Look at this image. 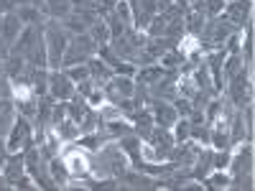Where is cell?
Instances as JSON below:
<instances>
[{"label": "cell", "instance_id": "ac0fdd59", "mask_svg": "<svg viewBox=\"0 0 255 191\" xmlns=\"http://www.w3.org/2000/svg\"><path fill=\"white\" fill-rule=\"evenodd\" d=\"M72 13V0H44V15L49 20H64Z\"/></svg>", "mask_w": 255, "mask_h": 191}, {"label": "cell", "instance_id": "ba28073f", "mask_svg": "<svg viewBox=\"0 0 255 191\" xmlns=\"http://www.w3.org/2000/svg\"><path fill=\"white\" fill-rule=\"evenodd\" d=\"M77 95V84L67 77L64 69H49V97L56 102H67Z\"/></svg>", "mask_w": 255, "mask_h": 191}, {"label": "cell", "instance_id": "7402d4cb", "mask_svg": "<svg viewBox=\"0 0 255 191\" xmlns=\"http://www.w3.org/2000/svg\"><path fill=\"white\" fill-rule=\"evenodd\" d=\"M118 148L128 156V161L130 158H138L140 156V148H143V140L135 135V133H128V135H123V138H118Z\"/></svg>", "mask_w": 255, "mask_h": 191}, {"label": "cell", "instance_id": "d6a6232c", "mask_svg": "<svg viewBox=\"0 0 255 191\" xmlns=\"http://www.w3.org/2000/svg\"><path fill=\"white\" fill-rule=\"evenodd\" d=\"M189 130H191V122H189V117H179V120L174 122V127H171L174 140H176V143L189 140Z\"/></svg>", "mask_w": 255, "mask_h": 191}, {"label": "cell", "instance_id": "74e56055", "mask_svg": "<svg viewBox=\"0 0 255 191\" xmlns=\"http://www.w3.org/2000/svg\"><path fill=\"white\" fill-rule=\"evenodd\" d=\"M0 99H13V84L5 72H0Z\"/></svg>", "mask_w": 255, "mask_h": 191}, {"label": "cell", "instance_id": "f35d334b", "mask_svg": "<svg viewBox=\"0 0 255 191\" xmlns=\"http://www.w3.org/2000/svg\"><path fill=\"white\" fill-rule=\"evenodd\" d=\"M72 10H97V0H72Z\"/></svg>", "mask_w": 255, "mask_h": 191}, {"label": "cell", "instance_id": "484cf974", "mask_svg": "<svg viewBox=\"0 0 255 191\" xmlns=\"http://www.w3.org/2000/svg\"><path fill=\"white\" fill-rule=\"evenodd\" d=\"M79 148H84V151H102V143H108L105 140V135L100 133V130H95V133H82L77 140H74Z\"/></svg>", "mask_w": 255, "mask_h": 191}, {"label": "cell", "instance_id": "7c38bea8", "mask_svg": "<svg viewBox=\"0 0 255 191\" xmlns=\"http://www.w3.org/2000/svg\"><path fill=\"white\" fill-rule=\"evenodd\" d=\"M230 176H238V174H250L253 171V140H243L238 153L230 156Z\"/></svg>", "mask_w": 255, "mask_h": 191}, {"label": "cell", "instance_id": "9c48e42d", "mask_svg": "<svg viewBox=\"0 0 255 191\" xmlns=\"http://www.w3.org/2000/svg\"><path fill=\"white\" fill-rule=\"evenodd\" d=\"M145 143L151 145V151H153V158L156 161H163L168 158V153H171V148H174V133H171V127H161V125H153V130L151 135L145 138Z\"/></svg>", "mask_w": 255, "mask_h": 191}, {"label": "cell", "instance_id": "f546056e", "mask_svg": "<svg viewBox=\"0 0 255 191\" xmlns=\"http://www.w3.org/2000/svg\"><path fill=\"white\" fill-rule=\"evenodd\" d=\"M87 33L92 36V41H95L97 46H108L110 44V28H108V23H105V18L97 20V23H92Z\"/></svg>", "mask_w": 255, "mask_h": 191}, {"label": "cell", "instance_id": "5b68a950", "mask_svg": "<svg viewBox=\"0 0 255 191\" xmlns=\"http://www.w3.org/2000/svg\"><path fill=\"white\" fill-rule=\"evenodd\" d=\"M235 31L227 20H225V15L220 13V15H215V18H207L204 20V28H202V33L197 36L199 41H202V49H207V51H215V49H222V44L230 38V33Z\"/></svg>", "mask_w": 255, "mask_h": 191}, {"label": "cell", "instance_id": "6da1fadb", "mask_svg": "<svg viewBox=\"0 0 255 191\" xmlns=\"http://www.w3.org/2000/svg\"><path fill=\"white\" fill-rule=\"evenodd\" d=\"M44 41H46V59H49V69L61 67V56L69 46V33L61 28L59 20H46L44 23Z\"/></svg>", "mask_w": 255, "mask_h": 191}, {"label": "cell", "instance_id": "83f0119b", "mask_svg": "<svg viewBox=\"0 0 255 191\" xmlns=\"http://www.w3.org/2000/svg\"><path fill=\"white\" fill-rule=\"evenodd\" d=\"M191 8L199 10L204 18H215V15H220V13H222L225 0H194V3H191Z\"/></svg>", "mask_w": 255, "mask_h": 191}, {"label": "cell", "instance_id": "8fae6325", "mask_svg": "<svg viewBox=\"0 0 255 191\" xmlns=\"http://www.w3.org/2000/svg\"><path fill=\"white\" fill-rule=\"evenodd\" d=\"M133 90H135V79L133 77H123V74H113V79L102 87L105 99H108L110 104H118L125 97H133Z\"/></svg>", "mask_w": 255, "mask_h": 191}, {"label": "cell", "instance_id": "277c9868", "mask_svg": "<svg viewBox=\"0 0 255 191\" xmlns=\"http://www.w3.org/2000/svg\"><path fill=\"white\" fill-rule=\"evenodd\" d=\"M36 145V133H33V120L26 115H15L10 130L5 135V148L8 153H23L26 148Z\"/></svg>", "mask_w": 255, "mask_h": 191}, {"label": "cell", "instance_id": "60d3db41", "mask_svg": "<svg viewBox=\"0 0 255 191\" xmlns=\"http://www.w3.org/2000/svg\"><path fill=\"white\" fill-rule=\"evenodd\" d=\"M95 90V84H92V79H84V82H77V95L79 97H84L87 99V95Z\"/></svg>", "mask_w": 255, "mask_h": 191}, {"label": "cell", "instance_id": "4dcf8cb0", "mask_svg": "<svg viewBox=\"0 0 255 191\" xmlns=\"http://www.w3.org/2000/svg\"><path fill=\"white\" fill-rule=\"evenodd\" d=\"M243 67H245V61H243V56H240V54H227V56H225V61H222V77H225V79H230L232 74H238Z\"/></svg>", "mask_w": 255, "mask_h": 191}, {"label": "cell", "instance_id": "7a4b0ae2", "mask_svg": "<svg viewBox=\"0 0 255 191\" xmlns=\"http://www.w3.org/2000/svg\"><path fill=\"white\" fill-rule=\"evenodd\" d=\"M97 44L92 41L90 33H77V36H69V46L61 56V67L59 69H67V67H74V64H87L92 56H97Z\"/></svg>", "mask_w": 255, "mask_h": 191}, {"label": "cell", "instance_id": "cb8c5ba5", "mask_svg": "<svg viewBox=\"0 0 255 191\" xmlns=\"http://www.w3.org/2000/svg\"><path fill=\"white\" fill-rule=\"evenodd\" d=\"M15 120V107H13V99H0V138L8 135L10 125Z\"/></svg>", "mask_w": 255, "mask_h": 191}, {"label": "cell", "instance_id": "ee69618b", "mask_svg": "<svg viewBox=\"0 0 255 191\" xmlns=\"http://www.w3.org/2000/svg\"><path fill=\"white\" fill-rule=\"evenodd\" d=\"M186 3H189V8H191V3H194V0H186Z\"/></svg>", "mask_w": 255, "mask_h": 191}, {"label": "cell", "instance_id": "e0dca14e", "mask_svg": "<svg viewBox=\"0 0 255 191\" xmlns=\"http://www.w3.org/2000/svg\"><path fill=\"white\" fill-rule=\"evenodd\" d=\"M87 67H90V79H92V84H95V87H100V90H102L105 84L113 79V74H115L100 56H92V59L87 61Z\"/></svg>", "mask_w": 255, "mask_h": 191}, {"label": "cell", "instance_id": "4fadbf2b", "mask_svg": "<svg viewBox=\"0 0 255 191\" xmlns=\"http://www.w3.org/2000/svg\"><path fill=\"white\" fill-rule=\"evenodd\" d=\"M148 110L153 115V122L161 127H174V122L179 120V112L174 110V104L168 99H151L148 102Z\"/></svg>", "mask_w": 255, "mask_h": 191}, {"label": "cell", "instance_id": "ab89813d", "mask_svg": "<svg viewBox=\"0 0 255 191\" xmlns=\"http://www.w3.org/2000/svg\"><path fill=\"white\" fill-rule=\"evenodd\" d=\"M102 102H105V92H102L100 87H95V90L87 95V104H90V107H100Z\"/></svg>", "mask_w": 255, "mask_h": 191}, {"label": "cell", "instance_id": "5bb4252c", "mask_svg": "<svg viewBox=\"0 0 255 191\" xmlns=\"http://www.w3.org/2000/svg\"><path fill=\"white\" fill-rule=\"evenodd\" d=\"M20 31H23V23H20V18L15 10H8L0 15V41L8 46H13V41L20 36Z\"/></svg>", "mask_w": 255, "mask_h": 191}, {"label": "cell", "instance_id": "9a60e30c", "mask_svg": "<svg viewBox=\"0 0 255 191\" xmlns=\"http://www.w3.org/2000/svg\"><path fill=\"white\" fill-rule=\"evenodd\" d=\"M120 189H145V191H151V189H158L156 184V176L151 174H143V171H135V168H128V171L120 176Z\"/></svg>", "mask_w": 255, "mask_h": 191}, {"label": "cell", "instance_id": "d590c367", "mask_svg": "<svg viewBox=\"0 0 255 191\" xmlns=\"http://www.w3.org/2000/svg\"><path fill=\"white\" fill-rule=\"evenodd\" d=\"M87 189H95V191L105 189V191H110V189H120V184H118V179L113 176V179H97V181H87Z\"/></svg>", "mask_w": 255, "mask_h": 191}, {"label": "cell", "instance_id": "e575fe53", "mask_svg": "<svg viewBox=\"0 0 255 191\" xmlns=\"http://www.w3.org/2000/svg\"><path fill=\"white\" fill-rule=\"evenodd\" d=\"M171 104H174V110L179 112V117H189L191 110H194V107H191V102H189L186 97H181V95H176V97L171 99Z\"/></svg>", "mask_w": 255, "mask_h": 191}, {"label": "cell", "instance_id": "f1b7e54d", "mask_svg": "<svg viewBox=\"0 0 255 191\" xmlns=\"http://www.w3.org/2000/svg\"><path fill=\"white\" fill-rule=\"evenodd\" d=\"M163 72H166V69L156 61V64H151V67H140V69L135 72V77H133V79H135V82H143V84H153L156 79H161V77H163Z\"/></svg>", "mask_w": 255, "mask_h": 191}, {"label": "cell", "instance_id": "52a82bcc", "mask_svg": "<svg viewBox=\"0 0 255 191\" xmlns=\"http://www.w3.org/2000/svg\"><path fill=\"white\" fill-rule=\"evenodd\" d=\"M3 176H5L10 189H36L33 179L26 174L23 153H8V158L3 163Z\"/></svg>", "mask_w": 255, "mask_h": 191}, {"label": "cell", "instance_id": "836d02e7", "mask_svg": "<svg viewBox=\"0 0 255 191\" xmlns=\"http://www.w3.org/2000/svg\"><path fill=\"white\" fill-rule=\"evenodd\" d=\"M67 72V77L77 84V82H84V79H90V67L87 64H74V67H67L64 69Z\"/></svg>", "mask_w": 255, "mask_h": 191}, {"label": "cell", "instance_id": "8d00e7d4", "mask_svg": "<svg viewBox=\"0 0 255 191\" xmlns=\"http://www.w3.org/2000/svg\"><path fill=\"white\" fill-rule=\"evenodd\" d=\"M64 117H67V102H54V110H51V125H49V127L59 125Z\"/></svg>", "mask_w": 255, "mask_h": 191}, {"label": "cell", "instance_id": "44dd1931", "mask_svg": "<svg viewBox=\"0 0 255 191\" xmlns=\"http://www.w3.org/2000/svg\"><path fill=\"white\" fill-rule=\"evenodd\" d=\"M15 13L23 26H44V10L36 5H18Z\"/></svg>", "mask_w": 255, "mask_h": 191}, {"label": "cell", "instance_id": "30bf717a", "mask_svg": "<svg viewBox=\"0 0 255 191\" xmlns=\"http://www.w3.org/2000/svg\"><path fill=\"white\" fill-rule=\"evenodd\" d=\"M250 10H253V0H230L222 8V15L235 31H243L245 23H250Z\"/></svg>", "mask_w": 255, "mask_h": 191}, {"label": "cell", "instance_id": "b9f144b4", "mask_svg": "<svg viewBox=\"0 0 255 191\" xmlns=\"http://www.w3.org/2000/svg\"><path fill=\"white\" fill-rule=\"evenodd\" d=\"M5 158H8V148H5V140L0 138V168H3V163H5Z\"/></svg>", "mask_w": 255, "mask_h": 191}, {"label": "cell", "instance_id": "3957f363", "mask_svg": "<svg viewBox=\"0 0 255 191\" xmlns=\"http://www.w3.org/2000/svg\"><path fill=\"white\" fill-rule=\"evenodd\" d=\"M23 163H26V174L33 179L36 189H59L51 179V171H49V161L41 156L38 151V145H31L23 151Z\"/></svg>", "mask_w": 255, "mask_h": 191}, {"label": "cell", "instance_id": "4316f807", "mask_svg": "<svg viewBox=\"0 0 255 191\" xmlns=\"http://www.w3.org/2000/svg\"><path fill=\"white\" fill-rule=\"evenodd\" d=\"M204 20H207V18H204L199 10L189 8V10H186V15H184V26H186V33L197 38V36L202 33V28H204Z\"/></svg>", "mask_w": 255, "mask_h": 191}, {"label": "cell", "instance_id": "2e32d148", "mask_svg": "<svg viewBox=\"0 0 255 191\" xmlns=\"http://www.w3.org/2000/svg\"><path fill=\"white\" fill-rule=\"evenodd\" d=\"M128 120H130V127H133V133L140 138V140H145L148 135H151V130H153V115H151V110L148 107H140V110H135V112H130L128 115Z\"/></svg>", "mask_w": 255, "mask_h": 191}, {"label": "cell", "instance_id": "d4e9b609", "mask_svg": "<svg viewBox=\"0 0 255 191\" xmlns=\"http://www.w3.org/2000/svg\"><path fill=\"white\" fill-rule=\"evenodd\" d=\"M186 61V51L181 49V46H176V49H171V51H166L161 59H158V64L163 69H181V64Z\"/></svg>", "mask_w": 255, "mask_h": 191}, {"label": "cell", "instance_id": "603a6c76", "mask_svg": "<svg viewBox=\"0 0 255 191\" xmlns=\"http://www.w3.org/2000/svg\"><path fill=\"white\" fill-rule=\"evenodd\" d=\"M87 110H90V104H87V99H84V97L74 95L72 99H67V117H72L77 125L82 122L84 115H87Z\"/></svg>", "mask_w": 255, "mask_h": 191}, {"label": "cell", "instance_id": "ffe728a7", "mask_svg": "<svg viewBox=\"0 0 255 191\" xmlns=\"http://www.w3.org/2000/svg\"><path fill=\"white\" fill-rule=\"evenodd\" d=\"M49 171H51V179H54V184L61 189L64 184H67L69 179H72V174H69V166L64 163V158L61 156H54V158H49Z\"/></svg>", "mask_w": 255, "mask_h": 191}, {"label": "cell", "instance_id": "d6986e66", "mask_svg": "<svg viewBox=\"0 0 255 191\" xmlns=\"http://www.w3.org/2000/svg\"><path fill=\"white\" fill-rule=\"evenodd\" d=\"M54 133H56V138H59L61 143H74V140L82 135L79 125H77L72 117H64L59 125H54Z\"/></svg>", "mask_w": 255, "mask_h": 191}, {"label": "cell", "instance_id": "8992f818", "mask_svg": "<svg viewBox=\"0 0 255 191\" xmlns=\"http://www.w3.org/2000/svg\"><path fill=\"white\" fill-rule=\"evenodd\" d=\"M227 102L235 104V110H243L245 104L253 102V84H250V74H248V64L227 79Z\"/></svg>", "mask_w": 255, "mask_h": 191}, {"label": "cell", "instance_id": "1f68e13d", "mask_svg": "<svg viewBox=\"0 0 255 191\" xmlns=\"http://www.w3.org/2000/svg\"><path fill=\"white\" fill-rule=\"evenodd\" d=\"M97 127H100V112H97L95 107H90L87 115H84L82 122H79V130H82V133H95Z\"/></svg>", "mask_w": 255, "mask_h": 191}, {"label": "cell", "instance_id": "7bdbcfd3", "mask_svg": "<svg viewBox=\"0 0 255 191\" xmlns=\"http://www.w3.org/2000/svg\"><path fill=\"white\" fill-rule=\"evenodd\" d=\"M5 189H10V186H8V181H5V176H3V174H0V191H5Z\"/></svg>", "mask_w": 255, "mask_h": 191}]
</instances>
